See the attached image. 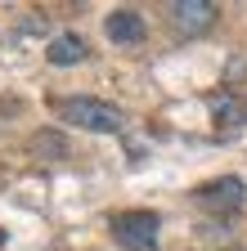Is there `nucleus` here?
I'll list each match as a JSON object with an SVG mask.
<instances>
[{
    "mask_svg": "<svg viewBox=\"0 0 247 251\" xmlns=\"http://www.w3.org/2000/svg\"><path fill=\"white\" fill-rule=\"evenodd\" d=\"M58 121L77 126V130H90V135H117L126 126V112L108 99H95V94H68V99L54 103Z\"/></svg>",
    "mask_w": 247,
    "mask_h": 251,
    "instance_id": "nucleus-1",
    "label": "nucleus"
},
{
    "mask_svg": "<svg viewBox=\"0 0 247 251\" xmlns=\"http://www.w3.org/2000/svg\"><path fill=\"white\" fill-rule=\"evenodd\" d=\"M108 233H112L117 247H126V251H158L162 220H158V211H112Z\"/></svg>",
    "mask_w": 247,
    "mask_h": 251,
    "instance_id": "nucleus-2",
    "label": "nucleus"
},
{
    "mask_svg": "<svg viewBox=\"0 0 247 251\" xmlns=\"http://www.w3.org/2000/svg\"><path fill=\"white\" fill-rule=\"evenodd\" d=\"M193 202L207 211V215H238L243 211V202H247V184L238 179V175H220V179H207V184H198L193 188Z\"/></svg>",
    "mask_w": 247,
    "mask_h": 251,
    "instance_id": "nucleus-3",
    "label": "nucleus"
},
{
    "mask_svg": "<svg viewBox=\"0 0 247 251\" xmlns=\"http://www.w3.org/2000/svg\"><path fill=\"white\" fill-rule=\"evenodd\" d=\"M216 18H220V5H216V0H171L166 5V23L180 36H202V31L216 27Z\"/></svg>",
    "mask_w": 247,
    "mask_h": 251,
    "instance_id": "nucleus-4",
    "label": "nucleus"
},
{
    "mask_svg": "<svg viewBox=\"0 0 247 251\" xmlns=\"http://www.w3.org/2000/svg\"><path fill=\"white\" fill-rule=\"evenodd\" d=\"M104 31H108L112 45H139V41L148 36V23H144L139 9H112V14L104 18Z\"/></svg>",
    "mask_w": 247,
    "mask_h": 251,
    "instance_id": "nucleus-5",
    "label": "nucleus"
},
{
    "mask_svg": "<svg viewBox=\"0 0 247 251\" xmlns=\"http://www.w3.org/2000/svg\"><path fill=\"white\" fill-rule=\"evenodd\" d=\"M45 58L54 63V68H77V63L90 58V41L81 36V31H58V36L45 45Z\"/></svg>",
    "mask_w": 247,
    "mask_h": 251,
    "instance_id": "nucleus-6",
    "label": "nucleus"
},
{
    "mask_svg": "<svg viewBox=\"0 0 247 251\" xmlns=\"http://www.w3.org/2000/svg\"><path fill=\"white\" fill-rule=\"evenodd\" d=\"M216 126H225V130H238L243 126V108H238V99H216Z\"/></svg>",
    "mask_w": 247,
    "mask_h": 251,
    "instance_id": "nucleus-7",
    "label": "nucleus"
},
{
    "mask_svg": "<svg viewBox=\"0 0 247 251\" xmlns=\"http://www.w3.org/2000/svg\"><path fill=\"white\" fill-rule=\"evenodd\" d=\"M32 152H58V157H63L68 152V139L54 135V130H41V135H32Z\"/></svg>",
    "mask_w": 247,
    "mask_h": 251,
    "instance_id": "nucleus-8",
    "label": "nucleus"
}]
</instances>
